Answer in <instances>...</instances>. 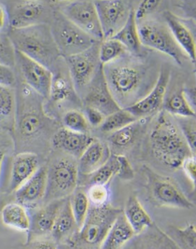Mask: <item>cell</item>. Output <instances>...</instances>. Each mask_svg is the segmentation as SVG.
<instances>
[{
  "mask_svg": "<svg viewBox=\"0 0 196 249\" xmlns=\"http://www.w3.org/2000/svg\"><path fill=\"white\" fill-rule=\"evenodd\" d=\"M138 121L132 114L125 108H121L115 112L107 116L103 124L99 126L101 132L106 134H111L116 131L131 124Z\"/></svg>",
  "mask_w": 196,
  "mask_h": 249,
  "instance_id": "31",
  "label": "cell"
},
{
  "mask_svg": "<svg viewBox=\"0 0 196 249\" xmlns=\"http://www.w3.org/2000/svg\"><path fill=\"white\" fill-rule=\"evenodd\" d=\"M143 174L147 179L150 197L154 204L180 209L194 208V204L173 179L161 176L148 166H143Z\"/></svg>",
  "mask_w": 196,
  "mask_h": 249,
  "instance_id": "6",
  "label": "cell"
},
{
  "mask_svg": "<svg viewBox=\"0 0 196 249\" xmlns=\"http://www.w3.org/2000/svg\"><path fill=\"white\" fill-rule=\"evenodd\" d=\"M165 23L178 45L184 52L187 57L193 62L196 61V44L194 36L173 13L165 12Z\"/></svg>",
  "mask_w": 196,
  "mask_h": 249,
  "instance_id": "21",
  "label": "cell"
},
{
  "mask_svg": "<svg viewBox=\"0 0 196 249\" xmlns=\"http://www.w3.org/2000/svg\"><path fill=\"white\" fill-rule=\"evenodd\" d=\"M44 12L42 2L23 1L16 4L8 13V21L12 29L27 28L39 24Z\"/></svg>",
  "mask_w": 196,
  "mask_h": 249,
  "instance_id": "17",
  "label": "cell"
},
{
  "mask_svg": "<svg viewBox=\"0 0 196 249\" xmlns=\"http://www.w3.org/2000/svg\"><path fill=\"white\" fill-rule=\"evenodd\" d=\"M35 245L33 249H57L56 243L53 240H47V239H41L34 242Z\"/></svg>",
  "mask_w": 196,
  "mask_h": 249,
  "instance_id": "46",
  "label": "cell"
},
{
  "mask_svg": "<svg viewBox=\"0 0 196 249\" xmlns=\"http://www.w3.org/2000/svg\"><path fill=\"white\" fill-rule=\"evenodd\" d=\"M86 194L89 199L90 205L103 206L107 204L110 192L108 189V185H92L89 186Z\"/></svg>",
  "mask_w": 196,
  "mask_h": 249,
  "instance_id": "40",
  "label": "cell"
},
{
  "mask_svg": "<svg viewBox=\"0 0 196 249\" xmlns=\"http://www.w3.org/2000/svg\"><path fill=\"white\" fill-rule=\"evenodd\" d=\"M15 111V95L12 88L0 85V127L8 125Z\"/></svg>",
  "mask_w": 196,
  "mask_h": 249,
  "instance_id": "33",
  "label": "cell"
},
{
  "mask_svg": "<svg viewBox=\"0 0 196 249\" xmlns=\"http://www.w3.org/2000/svg\"><path fill=\"white\" fill-rule=\"evenodd\" d=\"M1 219L4 225L20 231H28L30 227V216L26 208L17 202L6 204L2 208Z\"/></svg>",
  "mask_w": 196,
  "mask_h": 249,
  "instance_id": "27",
  "label": "cell"
},
{
  "mask_svg": "<svg viewBox=\"0 0 196 249\" xmlns=\"http://www.w3.org/2000/svg\"><path fill=\"white\" fill-rule=\"evenodd\" d=\"M181 168L184 171L185 175L187 176V178L194 183V185L196 184V157L195 156H191L189 158L186 159Z\"/></svg>",
  "mask_w": 196,
  "mask_h": 249,
  "instance_id": "45",
  "label": "cell"
},
{
  "mask_svg": "<svg viewBox=\"0 0 196 249\" xmlns=\"http://www.w3.org/2000/svg\"><path fill=\"white\" fill-rule=\"evenodd\" d=\"M127 222L136 234L142 232L146 228L152 225V219L136 195H131L127 200L123 211Z\"/></svg>",
  "mask_w": 196,
  "mask_h": 249,
  "instance_id": "24",
  "label": "cell"
},
{
  "mask_svg": "<svg viewBox=\"0 0 196 249\" xmlns=\"http://www.w3.org/2000/svg\"><path fill=\"white\" fill-rule=\"evenodd\" d=\"M164 111L180 118H196V109L188 102L183 91L173 93L163 103Z\"/></svg>",
  "mask_w": 196,
  "mask_h": 249,
  "instance_id": "29",
  "label": "cell"
},
{
  "mask_svg": "<svg viewBox=\"0 0 196 249\" xmlns=\"http://www.w3.org/2000/svg\"><path fill=\"white\" fill-rule=\"evenodd\" d=\"M84 103L86 107L96 108L106 117L121 109L108 89L105 79L103 66L98 69L94 78L89 84L84 97Z\"/></svg>",
  "mask_w": 196,
  "mask_h": 249,
  "instance_id": "14",
  "label": "cell"
},
{
  "mask_svg": "<svg viewBox=\"0 0 196 249\" xmlns=\"http://www.w3.org/2000/svg\"><path fill=\"white\" fill-rule=\"evenodd\" d=\"M122 213L123 210L108 204L90 205L83 225L68 242L70 249H100L110 227Z\"/></svg>",
  "mask_w": 196,
  "mask_h": 249,
  "instance_id": "4",
  "label": "cell"
},
{
  "mask_svg": "<svg viewBox=\"0 0 196 249\" xmlns=\"http://www.w3.org/2000/svg\"><path fill=\"white\" fill-rule=\"evenodd\" d=\"M78 231L79 228L72 213L69 197L58 213L51 236L55 243L69 242Z\"/></svg>",
  "mask_w": 196,
  "mask_h": 249,
  "instance_id": "22",
  "label": "cell"
},
{
  "mask_svg": "<svg viewBox=\"0 0 196 249\" xmlns=\"http://www.w3.org/2000/svg\"><path fill=\"white\" fill-rule=\"evenodd\" d=\"M161 4L159 0H145L140 2L138 10L135 12V17L137 23L142 22L150 13L156 11Z\"/></svg>",
  "mask_w": 196,
  "mask_h": 249,
  "instance_id": "41",
  "label": "cell"
},
{
  "mask_svg": "<svg viewBox=\"0 0 196 249\" xmlns=\"http://www.w3.org/2000/svg\"><path fill=\"white\" fill-rule=\"evenodd\" d=\"M51 31L60 55L65 57L83 53L97 41L70 22L62 13L54 18Z\"/></svg>",
  "mask_w": 196,
  "mask_h": 249,
  "instance_id": "7",
  "label": "cell"
},
{
  "mask_svg": "<svg viewBox=\"0 0 196 249\" xmlns=\"http://www.w3.org/2000/svg\"><path fill=\"white\" fill-rule=\"evenodd\" d=\"M7 22H8V12L6 11V8L2 4H0V31L4 29Z\"/></svg>",
  "mask_w": 196,
  "mask_h": 249,
  "instance_id": "47",
  "label": "cell"
},
{
  "mask_svg": "<svg viewBox=\"0 0 196 249\" xmlns=\"http://www.w3.org/2000/svg\"><path fill=\"white\" fill-rule=\"evenodd\" d=\"M118 160H119V163H120V168H119L117 177H119L121 179L125 180V181L132 180L135 178V173H134L132 165L129 162L128 159L124 155L118 154Z\"/></svg>",
  "mask_w": 196,
  "mask_h": 249,
  "instance_id": "42",
  "label": "cell"
},
{
  "mask_svg": "<svg viewBox=\"0 0 196 249\" xmlns=\"http://www.w3.org/2000/svg\"><path fill=\"white\" fill-rule=\"evenodd\" d=\"M61 13L70 22L95 40H104L98 14L93 1L79 0L70 2L62 9Z\"/></svg>",
  "mask_w": 196,
  "mask_h": 249,
  "instance_id": "9",
  "label": "cell"
},
{
  "mask_svg": "<svg viewBox=\"0 0 196 249\" xmlns=\"http://www.w3.org/2000/svg\"><path fill=\"white\" fill-rule=\"evenodd\" d=\"M15 51L49 68L61 56L51 27L39 23L23 29H11L8 34Z\"/></svg>",
  "mask_w": 196,
  "mask_h": 249,
  "instance_id": "2",
  "label": "cell"
},
{
  "mask_svg": "<svg viewBox=\"0 0 196 249\" xmlns=\"http://www.w3.org/2000/svg\"><path fill=\"white\" fill-rule=\"evenodd\" d=\"M98 14L104 39L111 38L126 23L130 5L123 0L93 1Z\"/></svg>",
  "mask_w": 196,
  "mask_h": 249,
  "instance_id": "11",
  "label": "cell"
},
{
  "mask_svg": "<svg viewBox=\"0 0 196 249\" xmlns=\"http://www.w3.org/2000/svg\"><path fill=\"white\" fill-rule=\"evenodd\" d=\"M79 183V171L75 160L70 158L59 159L48 168L47 203L67 199L76 191Z\"/></svg>",
  "mask_w": 196,
  "mask_h": 249,
  "instance_id": "5",
  "label": "cell"
},
{
  "mask_svg": "<svg viewBox=\"0 0 196 249\" xmlns=\"http://www.w3.org/2000/svg\"><path fill=\"white\" fill-rule=\"evenodd\" d=\"M39 168L38 156L33 152H22L12 160L9 192L15 193L31 178Z\"/></svg>",
  "mask_w": 196,
  "mask_h": 249,
  "instance_id": "18",
  "label": "cell"
},
{
  "mask_svg": "<svg viewBox=\"0 0 196 249\" xmlns=\"http://www.w3.org/2000/svg\"><path fill=\"white\" fill-rule=\"evenodd\" d=\"M172 233L183 249H196V228L190 224L184 228H173Z\"/></svg>",
  "mask_w": 196,
  "mask_h": 249,
  "instance_id": "38",
  "label": "cell"
},
{
  "mask_svg": "<svg viewBox=\"0 0 196 249\" xmlns=\"http://www.w3.org/2000/svg\"><path fill=\"white\" fill-rule=\"evenodd\" d=\"M141 45L159 51L181 66L187 55L178 45L166 23L146 21L138 26ZM188 58V57H187Z\"/></svg>",
  "mask_w": 196,
  "mask_h": 249,
  "instance_id": "8",
  "label": "cell"
},
{
  "mask_svg": "<svg viewBox=\"0 0 196 249\" xmlns=\"http://www.w3.org/2000/svg\"><path fill=\"white\" fill-rule=\"evenodd\" d=\"M111 154L112 153L108 145L94 138L78 160L77 165L79 178L88 177L94 171L100 168Z\"/></svg>",
  "mask_w": 196,
  "mask_h": 249,
  "instance_id": "19",
  "label": "cell"
},
{
  "mask_svg": "<svg viewBox=\"0 0 196 249\" xmlns=\"http://www.w3.org/2000/svg\"><path fill=\"white\" fill-rule=\"evenodd\" d=\"M178 125L184 136L185 140L190 147L192 153L196 155V126L195 118H180L177 117Z\"/></svg>",
  "mask_w": 196,
  "mask_h": 249,
  "instance_id": "37",
  "label": "cell"
},
{
  "mask_svg": "<svg viewBox=\"0 0 196 249\" xmlns=\"http://www.w3.org/2000/svg\"><path fill=\"white\" fill-rule=\"evenodd\" d=\"M126 53V48L118 40L113 38L104 39L101 41L98 49L99 62L102 66L110 64L125 56Z\"/></svg>",
  "mask_w": 196,
  "mask_h": 249,
  "instance_id": "30",
  "label": "cell"
},
{
  "mask_svg": "<svg viewBox=\"0 0 196 249\" xmlns=\"http://www.w3.org/2000/svg\"><path fill=\"white\" fill-rule=\"evenodd\" d=\"M70 203L75 221L80 230L86 219L90 208V202L87 194L82 190L75 191L70 197Z\"/></svg>",
  "mask_w": 196,
  "mask_h": 249,
  "instance_id": "32",
  "label": "cell"
},
{
  "mask_svg": "<svg viewBox=\"0 0 196 249\" xmlns=\"http://www.w3.org/2000/svg\"><path fill=\"white\" fill-rule=\"evenodd\" d=\"M72 94V87L69 80L62 75H53L49 97L53 102H63Z\"/></svg>",
  "mask_w": 196,
  "mask_h": 249,
  "instance_id": "36",
  "label": "cell"
},
{
  "mask_svg": "<svg viewBox=\"0 0 196 249\" xmlns=\"http://www.w3.org/2000/svg\"><path fill=\"white\" fill-rule=\"evenodd\" d=\"M120 163L118 154H111L104 164L88 177H85V185H108L110 180L118 175Z\"/></svg>",
  "mask_w": 196,
  "mask_h": 249,
  "instance_id": "28",
  "label": "cell"
},
{
  "mask_svg": "<svg viewBox=\"0 0 196 249\" xmlns=\"http://www.w3.org/2000/svg\"><path fill=\"white\" fill-rule=\"evenodd\" d=\"M105 79L113 98L122 108L129 107L145 85L146 69L139 64L114 61L103 66Z\"/></svg>",
  "mask_w": 196,
  "mask_h": 249,
  "instance_id": "3",
  "label": "cell"
},
{
  "mask_svg": "<svg viewBox=\"0 0 196 249\" xmlns=\"http://www.w3.org/2000/svg\"><path fill=\"white\" fill-rule=\"evenodd\" d=\"M43 127L41 115L35 111H28L23 114L18 123L20 134L25 137L36 136Z\"/></svg>",
  "mask_w": 196,
  "mask_h": 249,
  "instance_id": "34",
  "label": "cell"
},
{
  "mask_svg": "<svg viewBox=\"0 0 196 249\" xmlns=\"http://www.w3.org/2000/svg\"><path fill=\"white\" fill-rule=\"evenodd\" d=\"M15 64L18 65L25 83L36 93L48 98L53 77L51 69L17 51H15Z\"/></svg>",
  "mask_w": 196,
  "mask_h": 249,
  "instance_id": "12",
  "label": "cell"
},
{
  "mask_svg": "<svg viewBox=\"0 0 196 249\" xmlns=\"http://www.w3.org/2000/svg\"><path fill=\"white\" fill-rule=\"evenodd\" d=\"M136 235L124 212L119 215L110 227L100 249H122V248Z\"/></svg>",
  "mask_w": 196,
  "mask_h": 249,
  "instance_id": "23",
  "label": "cell"
},
{
  "mask_svg": "<svg viewBox=\"0 0 196 249\" xmlns=\"http://www.w3.org/2000/svg\"><path fill=\"white\" fill-rule=\"evenodd\" d=\"M169 79V71L166 69H161L150 92L125 109L137 120L148 119L150 116L158 113V111L161 109V106L163 105V98L168 86Z\"/></svg>",
  "mask_w": 196,
  "mask_h": 249,
  "instance_id": "13",
  "label": "cell"
},
{
  "mask_svg": "<svg viewBox=\"0 0 196 249\" xmlns=\"http://www.w3.org/2000/svg\"><path fill=\"white\" fill-rule=\"evenodd\" d=\"M66 199L49 202L30 217L27 243H33L51 235L54 221Z\"/></svg>",
  "mask_w": 196,
  "mask_h": 249,
  "instance_id": "15",
  "label": "cell"
},
{
  "mask_svg": "<svg viewBox=\"0 0 196 249\" xmlns=\"http://www.w3.org/2000/svg\"><path fill=\"white\" fill-rule=\"evenodd\" d=\"M0 64L13 68L15 64V49L8 35L0 32Z\"/></svg>",
  "mask_w": 196,
  "mask_h": 249,
  "instance_id": "39",
  "label": "cell"
},
{
  "mask_svg": "<svg viewBox=\"0 0 196 249\" xmlns=\"http://www.w3.org/2000/svg\"><path fill=\"white\" fill-rule=\"evenodd\" d=\"M93 139L94 138L89 134L75 133L63 128L53 136V145L55 148L79 159Z\"/></svg>",
  "mask_w": 196,
  "mask_h": 249,
  "instance_id": "20",
  "label": "cell"
},
{
  "mask_svg": "<svg viewBox=\"0 0 196 249\" xmlns=\"http://www.w3.org/2000/svg\"><path fill=\"white\" fill-rule=\"evenodd\" d=\"M111 38L121 42L126 48L127 52L136 54L140 53L142 45L139 38L138 23L136 21L134 10H131L126 23Z\"/></svg>",
  "mask_w": 196,
  "mask_h": 249,
  "instance_id": "26",
  "label": "cell"
},
{
  "mask_svg": "<svg viewBox=\"0 0 196 249\" xmlns=\"http://www.w3.org/2000/svg\"><path fill=\"white\" fill-rule=\"evenodd\" d=\"M47 177L48 168L45 166L39 167L35 175L14 193L17 203L24 207H30L44 200L47 192Z\"/></svg>",
  "mask_w": 196,
  "mask_h": 249,
  "instance_id": "16",
  "label": "cell"
},
{
  "mask_svg": "<svg viewBox=\"0 0 196 249\" xmlns=\"http://www.w3.org/2000/svg\"><path fill=\"white\" fill-rule=\"evenodd\" d=\"M150 142L154 157L171 169L181 168L186 159L195 156L178 125L165 111L159 114L156 124L150 133Z\"/></svg>",
  "mask_w": 196,
  "mask_h": 249,
  "instance_id": "1",
  "label": "cell"
},
{
  "mask_svg": "<svg viewBox=\"0 0 196 249\" xmlns=\"http://www.w3.org/2000/svg\"><path fill=\"white\" fill-rule=\"evenodd\" d=\"M5 158V152L0 149V173H1V168H2V163Z\"/></svg>",
  "mask_w": 196,
  "mask_h": 249,
  "instance_id": "48",
  "label": "cell"
},
{
  "mask_svg": "<svg viewBox=\"0 0 196 249\" xmlns=\"http://www.w3.org/2000/svg\"><path fill=\"white\" fill-rule=\"evenodd\" d=\"M99 43L96 42L83 53L65 58L74 88L78 91H83L88 88L98 69L102 66L98 58Z\"/></svg>",
  "mask_w": 196,
  "mask_h": 249,
  "instance_id": "10",
  "label": "cell"
},
{
  "mask_svg": "<svg viewBox=\"0 0 196 249\" xmlns=\"http://www.w3.org/2000/svg\"><path fill=\"white\" fill-rule=\"evenodd\" d=\"M3 134V128L2 127H0V136Z\"/></svg>",
  "mask_w": 196,
  "mask_h": 249,
  "instance_id": "49",
  "label": "cell"
},
{
  "mask_svg": "<svg viewBox=\"0 0 196 249\" xmlns=\"http://www.w3.org/2000/svg\"><path fill=\"white\" fill-rule=\"evenodd\" d=\"M85 114H86L85 117L89 123V125L93 127H99L103 124L106 118V116L102 112H100L96 108L90 107H86Z\"/></svg>",
  "mask_w": 196,
  "mask_h": 249,
  "instance_id": "44",
  "label": "cell"
},
{
  "mask_svg": "<svg viewBox=\"0 0 196 249\" xmlns=\"http://www.w3.org/2000/svg\"><path fill=\"white\" fill-rule=\"evenodd\" d=\"M64 128L75 133L89 134L90 125L85 115L75 109L67 111L63 116Z\"/></svg>",
  "mask_w": 196,
  "mask_h": 249,
  "instance_id": "35",
  "label": "cell"
},
{
  "mask_svg": "<svg viewBox=\"0 0 196 249\" xmlns=\"http://www.w3.org/2000/svg\"><path fill=\"white\" fill-rule=\"evenodd\" d=\"M148 119H140L131 124L111 133L108 136L109 144L117 149H127L132 147L139 138L141 131L145 129Z\"/></svg>",
  "mask_w": 196,
  "mask_h": 249,
  "instance_id": "25",
  "label": "cell"
},
{
  "mask_svg": "<svg viewBox=\"0 0 196 249\" xmlns=\"http://www.w3.org/2000/svg\"><path fill=\"white\" fill-rule=\"evenodd\" d=\"M16 83V77L12 68L0 64V85L12 88Z\"/></svg>",
  "mask_w": 196,
  "mask_h": 249,
  "instance_id": "43",
  "label": "cell"
}]
</instances>
